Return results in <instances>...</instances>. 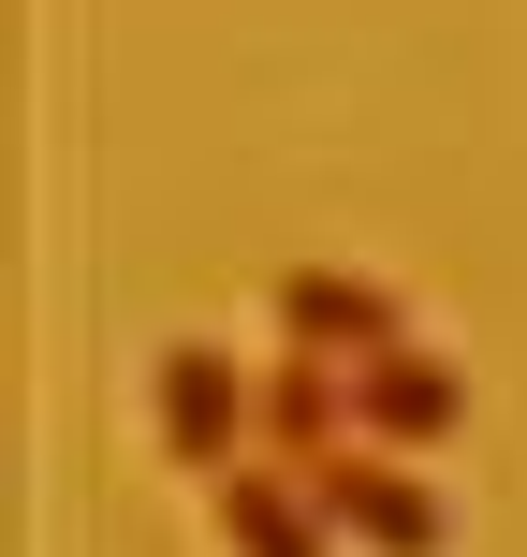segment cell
Here are the masks:
<instances>
[{
  "label": "cell",
  "instance_id": "3",
  "mask_svg": "<svg viewBox=\"0 0 527 557\" xmlns=\"http://www.w3.org/2000/svg\"><path fill=\"white\" fill-rule=\"evenodd\" d=\"M454 425H469V396H454L440 352H411V337H396V352L352 367V441H381V455H440Z\"/></svg>",
  "mask_w": 527,
  "mask_h": 557
},
{
  "label": "cell",
  "instance_id": "6",
  "mask_svg": "<svg viewBox=\"0 0 527 557\" xmlns=\"http://www.w3.org/2000/svg\"><path fill=\"white\" fill-rule=\"evenodd\" d=\"M337 441H352V367L337 352H278L264 367V455L278 470H323Z\"/></svg>",
  "mask_w": 527,
  "mask_h": 557
},
{
  "label": "cell",
  "instance_id": "1",
  "mask_svg": "<svg viewBox=\"0 0 527 557\" xmlns=\"http://www.w3.org/2000/svg\"><path fill=\"white\" fill-rule=\"evenodd\" d=\"M147 425H162V455H176V470H205V484H221V470H250L235 441L264 425V382H250L235 352H205V337H176V352L147 367Z\"/></svg>",
  "mask_w": 527,
  "mask_h": 557
},
{
  "label": "cell",
  "instance_id": "2",
  "mask_svg": "<svg viewBox=\"0 0 527 557\" xmlns=\"http://www.w3.org/2000/svg\"><path fill=\"white\" fill-rule=\"evenodd\" d=\"M308 484H323L337 543H366V557H440V529H454V513H440V484H425L411 455H381V441H337Z\"/></svg>",
  "mask_w": 527,
  "mask_h": 557
},
{
  "label": "cell",
  "instance_id": "5",
  "mask_svg": "<svg viewBox=\"0 0 527 557\" xmlns=\"http://www.w3.org/2000/svg\"><path fill=\"white\" fill-rule=\"evenodd\" d=\"M221 557H337V513L308 470H221Z\"/></svg>",
  "mask_w": 527,
  "mask_h": 557
},
{
  "label": "cell",
  "instance_id": "4",
  "mask_svg": "<svg viewBox=\"0 0 527 557\" xmlns=\"http://www.w3.org/2000/svg\"><path fill=\"white\" fill-rule=\"evenodd\" d=\"M278 337H293V352H337V367H366V352H396V294L381 278H352V264H293L278 278Z\"/></svg>",
  "mask_w": 527,
  "mask_h": 557
}]
</instances>
